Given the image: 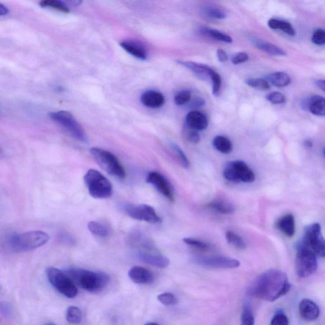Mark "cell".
Returning <instances> with one entry per match:
<instances>
[{
  "mask_svg": "<svg viewBox=\"0 0 325 325\" xmlns=\"http://www.w3.org/2000/svg\"><path fill=\"white\" fill-rule=\"evenodd\" d=\"M246 84L254 89L266 90L270 89V83L262 78H250L247 79Z\"/></svg>",
  "mask_w": 325,
  "mask_h": 325,
  "instance_id": "34",
  "label": "cell"
},
{
  "mask_svg": "<svg viewBox=\"0 0 325 325\" xmlns=\"http://www.w3.org/2000/svg\"><path fill=\"white\" fill-rule=\"evenodd\" d=\"M226 238L229 243L237 249L244 250L247 247L243 239L238 234L234 233L233 231H228L226 232Z\"/></svg>",
  "mask_w": 325,
  "mask_h": 325,
  "instance_id": "31",
  "label": "cell"
},
{
  "mask_svg": "<svg viewBox=\"0 0 325 325\" xmlns=\"http://www.w3.org/2000/svg\"><path fill=\"white\" fill-rule=\"evenodd\" d=\"M158 300L162 304L167 306L176 305L178 303L177 297L172 293H164V294H159Z\"/></svg>",
  "mask_w": 325,
  "mask_h": 325,
  "instance_id": "38",
  "label": "cell"
},
{
  "mask_svg": "<svg viewBox=\"0 0 325 325\" xmlns=\"http://www.w3.org/2000/svg\"><path fill=\"white\" fill-rule=\"evenodd\" d=\"M146 325H158V324L156 323H149L146 324Z\"/></svg>",
  "mask_w": 325,
  "mask_h": 325,
  "instance_id": "50",
  "label": "cell"
},
{
  "mask_svg": "<svg viewBox=\"0 0 325 325\" xmlns=\"http://www.w3.org/2000/svg\"><path fill=\"white\" fill-rule=\"evenodd\" d=\"M193 261L197 265L209 268L233 269L238 268L240 266L239 260L220 255L197 257L194 258Z\"/></svg>",
  "mask_w": 325,
  "mask_h": 325,
  "instance_id": "12",
  "label": "cell"
},
{
  "mask_svg": "<svg viewBox=\"0 0 325 325\" xmlns=\"http://www.w3.org/2000/svg\"><path fill=\"white\" fill-rule=\"evenodd\" d=\"M44 325H56V324L52 323H48L45 324Z\"/></svg>",
  "mask_w": 325,
  "mask_h": 325,
  "instance_id": "51",
  "label": "cell"
},
{
  "mask_svg": "<svg viewBox=\"0 0 325 325\" xmlns=\"http://www.w3.org/2000/svg\"><path fill=\"white\" fill-rule=\"evenodd\" d=\"M125 210L130 217L135 220L151 224L161 222V218L157 215L155 210L148 205H127Z\"/></svg>",
  "mask_w": 325,
  "mask_h": 325,
  "instance_id": "11",
  "label": "cell"
},
{
  "mask_svg": "<svg viewBox=\"0 0 325 325\" xmlns=\"http://www.w3.org/2000/svg\"><path fill=\"white\" fill-rule=\"evenodd\" d=\"M146 181L153 185L162 195L171 201H174V196L170 184L164 175L156 172H151L148 175Z\"/></svg>",
  "mask_w": 325,
  "mask_h": 325,
  "instance_id": "13",
  "label": "cell"
},
{
  "mask_svg": "<svg viewBox=\"0 0 325 325\" xmlns=\"http://www.w3.org/2000/svg\"><path fill=\"white\" fill-rule=\"evenodd\" d=\"M191 98V93L189 90H182L175 95L174 102L177 106H184L190 102Z\"/></svg>",
  "mask_w": 325,
  "mask_h": 325,
  "instance_id": "37",
  "label": "cell"
},
{
  "mask_svg": "<svg viewBox=\"0 0 325 325\" xmlns=\"http://www.w3.org/2000/svg\"><path fill=\"white\" fill-rule=\"evenodd\" d=\"M178 63L183 66L184 67L188 68L190 69V70L194 72V73L202 76H207L210 78L212 73L214 71V69L209 67V66L192 62V61L179 60L178 61Z\"/></svg>",
  "mask_w": 325,
  "mask_h": 325,
  "instance_id": "23",
  "label": "cell"
},
{
  "mask_svg": "<svg viewBox=\"0 0 325 325\" xmlns=\"http://www.w3.org/2000/svg\"><path fill=\"white\" fill-rule=\"evenodd\" d=\"M138 257L143 262L158 268H166L170 263L169 258L161 255L153 254V253L140 252L138 254Z\"/></svg>",
  "mask_w": 325,
  "mask_h": 325,
  "instance_id": "17",
  "label": "cell"
},
{
  "mask_svg": "<svg viewBox=\"0 0 325 325\" xmlns=\"http://www.w3.org/2000/svg\"><path fill=\"white\" fill-rule=\"evenodd\" d=\"M84 182L93 198L106 199L113 194V186L110 181L97 170H89L85 175Z\"/></svg>",
  "mask_w": 325,
  "mask_h": 325,
  "instance_id": "4",
  "label": "cell"
},
{
  "mask_svg": "<svg viewBox=\"0 0 325 325\" xmlns=\"http://www.w3.org/2000/svg\"><path fill=\"white\" fill-rule=\"evenodd\" d=\"M269 81L277 87H285L288 86L291 82V79L289 74L284 72H275L268 76Z\"/></svg>",
  "mask_w": 325,
  "mask_h": 325,
  "instance_id": "29",
  "label": "cell"
},
{
  "mask_svg": "<svg viewBox=\"0 0 325 325\" xmlns=\"http://www.w3.org/2000/svg\"><path fill=\"white\" fill-rule=\"evenodd\" d=\"M66 273L82 289L91 293L102 291L107 287L110 281L108 274L100 271L71 268L68 269Z\"/></svg>",
  "mask_w": 325,
  "mask_h": 325,
  "instance_id": "2",
  "label": "cell"
},
{
  "mask_svg": "<svg viewBox=\"0 0 325 325\" xmlns=\"http://www.w3.org/2000/svg\"><path fill=\"white\" fill-rule=\"evenodd\" d=\"M210 79L212 82V93L215 96H218L220 94L221 85H222V79L220 74L215 71L210 76Z\"/></svg>",
  "mask_w": 325,
  "mask_h": 325,
  "instance_id": "39",
  "label": "cell"
},
{
  "mask_svg": "<svg viewBox=\"0 0 325 325\" xmlns=\"http://www.w3.org/2000/svg\"><path fill=\"white\" fill-rule=\"evenodd\" d=\"M316 84L319 89L325 92V79H319L316 81Z\"/></svg>",
  "mask_w": 325,
  "mask_h": 325,
  "instance_id": "47",
  "label": "cell"
},
{
  "mask_svg": "<svg viewBox=\"0 0 325 325\" xmlns=\"http://www.w3.org/2000/svg\"><path fill=\"white\" fill-rule=\"evenodd\" d=\"M183 241L186 245L191 247L195 248L196 249L207 250L209 249V245L204 241L199 240V239L192 238H184Z\"/></svg>",
  "mask_w": 325,
  "mask_h": 325,
  "instance_id": "40",
  "label": "cell"
},
{
  "mask_svg": "<svg viewBox=\"0 0 325 325\" xmlns=\"http://www.w3.org/2000/svg\"><path fill=\"white\" fill-rule=\"evenodd\" d=\"M308 108L314 115L325 116V98L319 95L313 96L309 100Z\"/></svg>",
  "mask_w": 325,
  "mask_h": 325,
  "instance_id": "24",
  "label": "cell"
},
{
  "mask_svg": "<svg viewBox=\"0 0 325 325\" xmlns=\"http://www.w3.org/2000/svg\"><path fill=\"white\" fill-rule=\"evenodd\" d=\"M186 138L190 143L193 144H197L200 140V136H199L198 131L191 129H189L187 133H186Z\"/></svg>",
  "mask_w": 325,
  "mask_h": 325,
  "instance_id": "45",
  "label": "cell"
},
{
  "mask_svg": "<svg viewBox=\"0 0 325 325\" xmlns=\"http://www.w3.org/2000/svg\"><path fill=\"white\" fill-rule=\"evenodd\" d=\"M252 42L255 47H257L261 51L266 53V54L274 56L286 55V53L283 49L275 45L271 44V43L257 38L252 39Z\"/></svg>",
  "mask_w": 325,
  "mask_h": 325,
  "instance_id": "21",
  "label": "cell"
},
{
  "mask_svg": "<svg viewBox=\"0 0 325 325\" xmlns=\"http://www.w3.org/2000/svg\"><path fill=\"white\" fill-rule=\"evenodd\" d=\"M172 149L173 151L174 152V153L176 154L177 159L178 161H180L181 165H182V166L185 168V169H188L190 166V162L187 156H186L185 153H184V151L182 150V149L177 145H175V144L172 145Z\"/></svg>",
  "mask_w": 325,
  "mask_h": 325,
  "instance_id": "35",
  "label": "cell"
},
{
  "mask_svg": "<svg viewBox=\"0 0 325 325\" xmlns=\"http://www.w3.org/2000/svg\"><path fill=\"white\" fill-rule=\"evenodd\" d=\"M46 274L49 283L60 294L69 298L77 296L78 291L76 284L65 272L49 268L47 269Z\"/></svg>",
  "mask_w": 325,
  "mask_h": 325,
  "instance_id": "6",
  "label": "cell"
},
{
  "mask_svg": "<svg viewBox=\"0 0 325 325\" xmlns=\"http://www.w3.org/2000/svg\"><path fill=\"white\" fill-rule=\"evenodd\" d=\"M186 125L190 129L198 132L207 129L209 125V121L206 115L198 111L190 112L186 116Z\"/></svg>",
  "mask_w": 325,
  "mask_h": 325,
  "instance_id": "15",
  "label": "cell"
},
{
  "mask_svg": "<svg viewBox=\"0 0 325 325\" xmlns=\"http://www.w3.org/2000/svg\"><path fill=\"white\" fill-rule=\"evenodd\" d=\"M324 155H325V148H324Z\"/></svg>",
  "mask_w": 325,
  "mask_h": 325,
  "instance_id": "52",
  "label": "cell"
},
{
  "mask_svg": "<svg viewBox=\"0 0 325 325\" xmlns=\"http://www.w3.org/2000/svg\"><path fill=\"white\" fill-rule=\"evenodd\" d=\"M8 12H9V10L7 9V8L4 5L0 4V15L2 16L6 15Z\"/></svg>",
  "mask_w": 325,
  "mask_h": 325,
  "instance_id": "48",
  "label": "cell"
},
{
  "mask_svg": "<svg viewBox=\"0 0 325 325\" xmlns=\"http://www.w3.org/2000/svg\"><path fill=\"white\" fill-rule=\"evenodd\" d=\"M312 42L314 44L323 45L325 44V30L322 29H316L312 36Z\"/></svg>",
  "mask_w": 325,
  "mask_h": 325,
  "instance_id": "42",
  "label": "cell"
},
{
  "mask_svg": "<svg viewBox=\"0 0 325 325\" xmlns=\"http://www.w3.org/2000/svg\"><path fill=\"white\" fill-rule=\"evenodd\" d=\"M50 118L57 123L76 139L83 143H87V136L80 124L74 118L73 114L68 111H60L50 114Z\"/></svg>",
  "mask_w": 325,
  "mask_h": 325,
  "instance_id": "8",
  "label": "cell"
},
{
  "mask_svg": "<svg viewBox=\"0 0 325 325\" xmlns=\"http://www.w3.org/2000/svg\"><path fill=\"white\" fill-rule=\"evenodd\" d=\"M217 57L218 60L220 63H226L228 60V56L227 53H226L223 49H218L217 51Z\"/></svg>",
  "mask_w": 325,
  "mask_h": 325,
  "instance_id": "46",
  "label": "cell"
},
{
  "mask_svg": "<svg viewBox=\"0 0 325 325\" xmlns=\"http://www.w3.org/2000/svg\"><path fill=\"white\" fill-rule=\"evenodd\" d=\"M254 313L249 306H245L241 314V325H254Z\"/></svg>",
  "mask_w": 325,
  "mask_h": 325,
  "instance_id": "36",
  "label": "cell"
},
{
  "mask_svg": "<svg viewBox=\"0 0 325 325\" xmlns=\"http://www.w3.org/2000/svg\"><path fill=\"white\" fill-rule=\"evenodd\" d=\"M39 5L42 7L49 8V9H54L60 12H69L67 5L63 2L57 1V0H44L39 2Z\"/></svg>",
  "mask_w": 325,
  "mask_h": 325,
  "instance_id": "32",
  "label": "cell"
},
{
  "mask_svg": "<svg viewBox=\"0 0 325 325\" xmlns=\"http://www.w3.org/2000/svg\"><path fill=\"white\" fill-rule=\"evenodd\" d=\"M306 146H309V147H310V146H312V143L311 141H306Z\"/></svg>",
  "mask_w": 325,
  "mask_h": 325,
  "instance_id": "49",
  "label": "cell"
},
{
  "mask_svg": "<svg viewBox=\"0 0 325 325\" xmlns=\"http://www.w3.org/2000/svg\"><path fill=\"white\" fill-rule=\"evenodd\" d=\"M223 174L226 179L233 182L250 183L255 179L254 172L243 161L229 162Z\"/></svg>",
  "mask_w": 325,
  "mask_h": 325,
  "instance_id": "9",
  "label": "cell"
},
{
  "mask_svg": "<svg viewBox=\"0 0 325 325\" xmlns=\"http://www.w3.org/2000/svg\"><path fill=\"white\" fill-rule=\"evenodd\" d=\"M300 242L310 248L316 255L325 257V239L322 236L321 226L319 224L307 226Z\"/></svg>",
  "mask_w": 325,
  "mask_h": 325,
  "instance_id": "10",
  "label": "cell"
},
{
  "mask_svg": "<svg viewBox=\"0 0 325 325\" xmlns=\"http://www.w3.org/2000/svg\"><path fill=\"white\" fill-rule=\"evenodd\" d=\"M276 226L285 235L289 237L294 236L295 225L294 217L292 214H288L279 218Z\"/></svg>",
  "mask_w": 325,
  "mask_h": 325,
  "instance_id": "20",
  "label": "cell"
},
{
  "mask_svg": "<svg viewBox=\"0 0 325 325\" xmlns=\"http://www.w3.org/2000/svg\"><path fill=\"white\" fill-rule=\"evenodd\" d=\"M249 56L245 52H239L232 57L231 62L234 65H240V64L247 62L249 60Z\"/></svg>",
  "mask_w": 325,
  "mask_h": 325,
  "instance_id": "44",
  "label": "cell"
},
{
  "mask_svg": "<svg viewBox=\"0 0 325 325\" xmlns=\"http://www.w3.org/2000/svg\"><path fill=\"white\" fill-rule=\"evenodd\" d=\"M130 279L136 284L145 285L153 283V274L150 271L140 266H134L129 271Z\"/></svg>",
  "mask_w": 325,
  "mask_h": 325,
  "instance_id": "16",
  "label": "cell"
},
{
  "mask_svg": "<svg viewBox=\"0 0 325 325\" xmlns=\"http://www.w3.org/2000/svg\"><path fill=\"white\" fill-rule=\"evenodd\" d=\"M299 314L302 319L308 321H313L318 319L320 310L313 300L304 298L300 301L298 306Z\"/></svg>",
  "mask_w": 325,
  "mask_h": 325,
  "instance_id": "14",
  "label": "cell"
},
{
  "mask_svg": "<svg viewBox=\"0 0 325 325\" xmlns=\"http://www.w3.org/2000/svg\"><path fill=\"white\" fill-rule=\"evenodd\" d=\"M120 45L125 51L134 56V57L138 58V59L143 60L147 59V50L139 43L126 40L122 42Z\"/></svg>",
  "mask_w": 325,
  "mask_h": 325,
  "instance_id": "19",
  "label": "cell"
},
{
  "mask_svg": "<svg viewBox=\"0 0 325 325\" xmlns=\"http://www.w3.org/2000/svg\"><path fill=\"white\" fill-rule=\"evenodd\" d=\"M269 102L273 104V105H281L286 102V98L285 96L280 92H274L270 93V94L266 97Z\"/></svg>",
  "mask_w": 325,
  "mask_h": 325,
  "instance_id": "41",
  "label": "cell"
},
{
  "mask_svg": "<svg viewBox=\"0 0 325 325\" xmlns=\"http://www.w3.org/2000/svg\"><path fill=\"white\" fill-rule=\"evenodd\" d=\"M202 12L207 17L214 18V19H225L226 17V13L222 9L212 5L205 6L202 9Z\"/></svg>",
  "mask_w": 325,
  "mask_h": 325,
  "instance_id": "33",
  "label": "cell"
},
{
  "mask_svg": "<svg viewBox=\"0 0 325 325\" xmlns=\"http://www.w3.org/2000/svg\"><path fill=\"white\" fill-rule=\"evenodd\" d=\"M90 151L101 169L108 174L119 179H124L126 177L124 168L114 154L98 148H92Z\"/></svg>",
  "mask_w": 325,
  "mask_h": 325,
  "instance_id": "5",
  "label": "cell"
},
{
  "mask_svg": "<svg viewBox=\"0 0 325 325\" xmlns=\"http://www.w3.org/2000/svg\"><path fill=\"white\" fill-rule=\"evenodd\" d=\"M201 32L205 36L218 42L226 43V44H231L233 42V39L230 36L216 29L203 28L201 29Z\"/></svg>",
  "mask_w": 325,
  "mask_h": 325,
  "instance_id": "26",
  "label": "cell"
},
{
  "mask_svg": "<svg viewBox=\"0 0 325 325\" xmlns=\"http://www.w3.org/2000/svg\"><path fill=\"white\" fill-rule=\"evenodd\" d=\"M208 207L214 211L224 215L233 214L235 212V208L230 201L222 198H216L210 202Z\"/></svg>",
  "mask_w": 325,
  "mask_h": 325,
  "instance_id": "22",
  "label": "cell"
},
{
  "mask_svg": "<svg viewBox=\"0 0 325 325\" xmlns=\"http://www.w3.org/2000/svg\"><path fill=\"white\" fill-rule=\"evenodd\" d=\"M66 318L69 323L79 324L82 321V311L80 309L76 306H70L66 311Z\"/></svg>",
  "mask_w": 325,
  "mask_h": 325,
  "instance_id": "30",
  "label": "cell"
},
{
  "mask_svg": "<svg viewBox=\"0 0 325 325\" xmlns=\"http://www.w3.org/2000/svg\"><path fill=\"white\" fill-rule=\"evenodd\" d=\"M318 268L316 255L305 245L298 242L295 260V270L300 278H306L313 274Z\"/></svg>",
  "mask_w": 325,
  "mask_h": 325,
  "instance_id": "7",
  "label": "cell"
},
{
  "mask_svg": "<svg viewBox=\"0 0 325 325\" xmlns=\"http://www.w3.org/2000/svg\"><path fill=\"white\" fill-rule=\"evenodd\" d=\"M289 321L286 315L282 313H278L274 316L271 322V325H289Z\"/></svg>",
  "mask_w": 325,
  "mask_h": 325,
  "instance_id": "43",
  "label": "cell"
},
{
  "mask_svg": "<svg viewBox=\"0 0 325 325\" xmlns=\"http://www.w3.org/2000/svg\"><path fill=\"white\" fill-rule=\"evenodd\" d=\"M140 100L144 106L153 109L161 107L165 102L164 95L154 90H148L144 93Z\"/></svg>",
  "mask_w": 325,
  "mask_h": 325,
  "instance_id": "18",
  "label": "cell"
},
{
  "mask_svg": "<svg viewBox=\"0 0 325 325\" xmlns=\"http://www.w3.org/2000/svg\"><path fill=\"white\" fill-rule=\"evenodd\" d=\"M268 25L271 29H279L289 36H294L296 34V32L291 24L287 22V21L276 19V18H271L269 20Z\"/></svg>",
  "mask_w": 325,
  "mask_h": 325,
  "instance_id": "25",
  "label": "cell"
},
{
  "mask_svg": "<svg viewBox=\"0 0 325 325\" xmlns=\"http://www.w3.org/2000/svg\"><path fill=\"white\" fill-rule=\"evenodd\" d=\"M49 240V235L44 231H31L15 234L8 239L7 247L15 252L31 251L44 246Z\"/></svg>",
  "mask_w": 325,
  "mask_h": 325,
  "instance_id": "3",
  "label": "cell"
},
{
  "mask_svg": "<svg viewBox=\"0 0 325 325\" xmlns=\"http://www.w3.org/2000/svg\"><path fill=\"white\" fill-rule=\"evenodd\" d=\"M291 288L287 274L283 271L271 270L261 274L250 287V295L273 302L287 294Z\"/></svg>",
  "mask_w": 325,
  "mask_h": 325,
  "instance_id": "1",
  "label": "cell"
},
{
  "mask_svg": "<svg viewBox=\"0 0 325 325\" xmlns=\"http://www.w3.org/2000/svg\"><path fill=\"white\" fill-rule=\"evenodd\" d=\"M213 145L217 151L223 154H230L233 151L231 140L225 136H216L213 140Z\"/></svg>",
  "mask_w": 325,
  "mask_h": 325,
  "instance_id": "28",
  "label": "cell"
},
{
  "mask_svg": "<svg viewBox=\"0 0 325 325\" xmlns=\"http://www.w3.org/2000/svg\"><path fill=\"white\" fill-rule=\"evenodd\" d=\"M88 228L94 235L103 238L108 236L111 233L110 228L107 225L97 221H90L88 224Z\"/></svg>",
  "mask_w": 325,
  "mask_h": 325,
  "instance_id": "27",
  "label": "cell"
}]
</instances>
